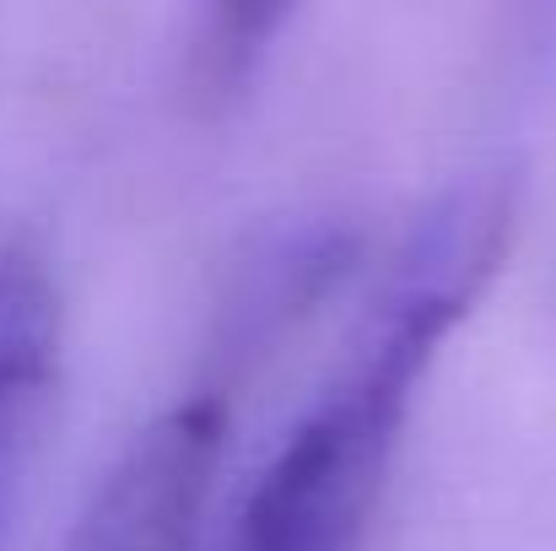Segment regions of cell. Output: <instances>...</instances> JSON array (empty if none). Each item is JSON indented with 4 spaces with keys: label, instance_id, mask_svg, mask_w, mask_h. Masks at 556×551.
Segmentation results:
<instances>
[{
    "label": "cell",
    "instance_id": "1",
    "mask_svg": "<svg viewBox=\"0 0 556 551\" xmlns=\"http://www.w3.org/2000/svg\"><path fill=\"white\" fill-rule=\"evenodd\" d=\"M514 238V184H454L394 243L341 363L292 416L232 509L222 551H368L405 422L492 287Z\"/></svg>",
    "mask_w": 556,
    "mask_h": 551
},
{
    "label": "cell",
    "instance_id": "2",
    "mask_svg": "<svg viewBox=\"0 0 556 551\" xmlns=\"http://www.w3.org/2000/svg\"><path fill=\"white\" fill-rule=\"evenodd\" d=\"M232 438V384L200 378L103 471L65 551H194Z\"/></svg>",
    "mask_w": 556,
    "mask_h": 551
},
{
    "label": "cell",
    "instance_id": "3",
    "mask_svg": "<svg viewBox=\"0 0 556 551\" xmlns=\"http://www.w3.org/2000/svg\"><path fill=\"white\" fill-rule=\"evenodd\" d=\"M65 363V298L49 260L0 238V498L16 481Z\"/></svg>",
    "mask_w": 556,
    "mask_h": 551
}]
</instances>
